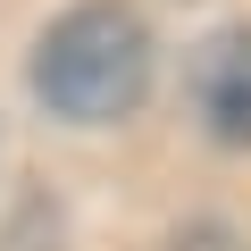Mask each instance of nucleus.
<instances>
[{
    "label": "nucleus",
    "mask_w": 251,
    "mask_h": 251,
    "mask_svg": "<svg viewBox=\"0 0 251 251\" xmlns=\"http://www.w3.org/2000/svg\"><path fill=\"white\" fill-rule=\"evenodd\" d=\"M34 92L67 126H117L151 92V25L126 0H84L34 42Z\"/></svg>",
    "instance_id": "nucleus-1"
},
{
    "label": "nucleus",
    "mask_w": 251,
    "mask_h": 251,
    "mask_svg": "<svg viewBox=\"0 0 251 251\" xmlns=\"http://www.w3.org/2000/svg\"><path fill=\"white\" fill-rule=\"evenodd\" d=\"M176 251H234V234L226 226H193V234H176Z\"/></svg>",
    "instance_id": "nucleus-3"
},
{
    "label": "nucleus",
    "mask_w": 251,
    "mask_h": 251,
    "mask_svg": "<svg viewBox=\"0 0 251 251\" xmlns=\"http://www.w3.org/2000/svg\"><path fill=\"white\" fill-rule=\"evenodd\" d=\"M193 109L226 151H251V25H226L193 59Z\"/></svg>",
    "instance_id": "nucleus-2"
}]
</instances>
